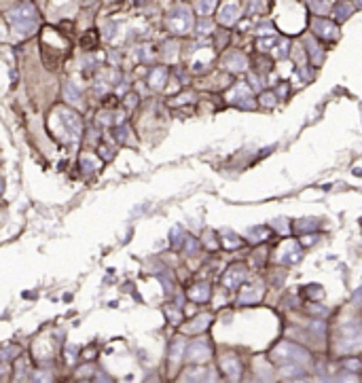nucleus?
Returning a JSON list of instances; mask_svg holds the SVG:
<instances>
[{
    "label": "nucleus",
    "mask_w": 362,
    "mask_h": 383,
    "mask_svg": "<svg viewBox=\"0 0 362 383\" xmlns=\"http://www.w3.org/2000/svg\"><path fill=\"white\" fill-rule=\"evenodd\" d=\"M9 22H11L15 32L28 34V32H32L34 26H36V11H34L32 5H24V7L9 13Z\"/></svg>",
    "instance_id": "1"
},
{
    "label": "nucleus",
    "mask_w": 362,
    "mask_h": 383,
    "mask_svg": "<svg viewBox=\"0 0 362 383\" xmlns=\"http://www.w3.org/2000/svg\"><path fill=\"white\" fill-rule=\"evenodd\" d=\"M206 296H208V288H206V286H199V288L191 290V299L193 301H203Z\"/></svg>",
    "instance_id": "8"
},
{
    "label": "nucleus",
    "mask_w": 362,
    "mask_h": 383,
    "mask_svg": "<svg viewBox=\"0 0 362 383\" xmlns=\"http://www.w3.org/2000/svg\"><path fill=\"white\" fill-rule=\"evenodd\" d=\"M64 93H66V100H70L72 104H78V102H81V91L76 89L74 83H68V85L64 87Z\"/></svg>",
    "instance_id": "6"
},
{
    "label": "nucleus",
    "mask_w": 362,
    "mask_h": 383,
    "mask_svg": "<svg viewBox=\"0 0 362 383\" xmlns=\"http://www.w3.org/2000/svg\"><path fill=\"white\" fill-rule=\"evenodd\" d=\"M191 26H193V17H191V13H188V9L178 7L174 11H169V15H167V28L172 32H176V34H186V32L191 30Z\"/></svg>",
    "instance_id": "2"
},
{
    "label": "nucleus",
    "mask_w": 362,
    "mask_h": 383,
    "mask_svg": "<svg viewBox=\"0 0 362 383\" xmlns=\"http://www.w3.org/2000/svg\"><path fill=\"white\" fill-rule=\"evenodd\" d=\"M59 117H61V125H64V130L70 134L72 140L81 138V130H83V127H81V119H78L74 113H70V110H61Z\"/></svg>",
    "instance_id": "3"
},
{
    "label": "nucleus",
    "mask_w": 362,
    "mask_h": 383,
    "mask_svg": "<svg viewBox=\"0 0 362 383\" xmlns=\"http://www.w3.org/2000/svg\"><path fill=\"white\" fill-rule=\"evenodd\" d=\"M165 68H155L153 72H151V87H155V89H161L163 87V81H165Z\"/></svg>",
    "instance_id": "5"
},
{
    "label": "nucleus",
    "mask_w": 362,
    "mask_h": 383,
    "mask_svg": "<svg viewBox=\"0 0 362 383\" xmlns=\"http://www.w3.org/2000/svg\"><path fill=\"white\" fill-rule=\"evenodd\" d=\"M214 5H216V0H197V3H195V9H197V13H201V15H210L212 9H214Z\"/></svg>",
    "instance_id": "7"
},
{
    "label": "nucleus",
    "mask_w": 362,
    "mask_h": 383,
    "mask_svg": "<svg viewBox=\"0 0 362 383\" xmlns=\"http://www.w3.org/2000/svg\"><path fill=\"white\" fill-rule=\"evenodd\" d=\"M218 19H220V24H233L235 19H238V5L235 3L225 5L218 13Z\"/></svg>",
    "instance_id": "4"
}]
</instances>
